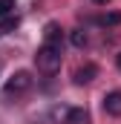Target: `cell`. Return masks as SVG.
I'll return each mask as SVG.
<instances>
[{"mask_svg":"<svg viewBox=\"0 0 121 124\" xmlns=\"http://www.w3.org/2000/svg\"><path fill=\"white\" fill-rule=\"evenodd\" d=\"M35 63L43 75H55L63 63V46H55V43H43L38 52H35Z\"/></svg>","mask_w":121,"mask_h":124,"instance_id":"cell-1","label":"cell"},{"mask_svg":"<svg viewBox=\"0 0 121 124\" xmlns=\"http://www.w3.org/2000/svg\"><path fill=\"white\" fill-rule=\"evenodd\" d=\"M32 72H26V69H17L12 78H9V84H6V95H20V93H26L32 87Z\"/></svg>","mask_w":121,"mask_h":124,"instance_id":"cell-2","label":"cell"},{"mask_svg":"<svg viewBox=\"0 0 121 124\" xmlns=\"http://www.w3.org/2000/svg\"><path fill=\"white\" fill-rule=\"evenodd\" d=\"M55 118H63L60 124H90V113L84 107H69V110H55Z\"/></svg>","mask_w":121,"mask_h":124,"instance_id":"cell-3","label":"cell"},{"mask_svg":"<svg viewBox=\"0 0 121 124\" xmlns=\"http://www.w3.org/2000/svg\"><path fill=\"white\" fill-rule=\"evenodd\" d=\"M43 43H55V46H63V29H60V23L49 20V23L43 26Z\"/></svg>","mask_w":121,"mask_h":124,"instance_id":"cell-4","label":"cell"},{"mask_svg":"<svg viewBox=\"0 0 121 124\" xmlns=\"http://www.w3.org/2000/svg\"><path fill=\"white\" fill-rule=\"evenodd\" d=\"M95 78H98V66H95V63H84V66H78V69H75V84H78V87L92 84Z\"/></svg>","mask_w":121,"mask_h":124,"instance_id":"cell-5","label":"cell"},{"mask_svg":"<svg viewBox=\"0 0 121 124\" xmlns=\"http://www.w3.org/2000/svg\"><path fill=\"white\" fill-rule=\"evenodd\" d=\"M104 113L107 116H121V90H113V93L104 95Z\"/></svg>","mask_w":121,"mask_h":124,"instance_id":"cell-6","label":"cell"},{"mask_svg":"<svg viewBox=\"0 0 121 124\" xmlns=\"http://www.w3.org/2000/svg\"><path fill=\"white\" fill-rule=\"evenodd\" d=\"M69 40H72V46H87V32L84 29H72V35H69Z\"/></svg>","mask_w":121,"mask_h":124,"instance_id":"cell-7","label":"cell"},{"mask_svg":"<svg viewBox=\"0 0 121 124\" xmlns=\"http://www.w3.org/2000/svg\"><path fill=\"white\" fill-rule=\"evenodd\" d=\"M15 9H17V0H0V17L15 15Z\"/></svg>","mask_w":121,"mask_h":124,"instance_id":"cell-8","label":"cell"},{"mask_svg":"<svg viewBox=\"0 0 121 124\" xmlns=\"http://www.w3.org/2000/svg\"><path fill=\"white\" fill-rule=\"evenodd\" d=\"M17 23H20V17H17V15H9V17H3V26H6V32L17 29Z\"/></svg>","mask_w":121,"mask_h":124,"instance_id":"cell-9","label":"cell"},{"mask_svg":"<svg viewBox=\"0 0 121 124\" xmlns=\"http://www.w3.org/2000/svg\"><path fill=\"white\" fill-rule=\"evenodd\" d=\"M104 23H107V26H118L121 23V12H110V15L104 17Z\"/></svg>","mask_w":121,"mask_h":124,"instance_id":"cell-10","label":"cell"},{"mask_svg":"<svg viewBox=\"0 0 121 124\" xmlns=\"http://www.w3.org/2000/svg\"><path fill=\"white\" fill-rule=\"evenodd\" d=\"M115 66H118V69H121V52H118V55H115Z\"/></svg>","mask_w":121,"mask_h":124,"instance_id":"cell-11","label":"cell"},{"mask_svg":"<svg viewBox=\"0 0 121 124\" xmlns=\"http://www.w3.org/2000/svg\"><path fill=\"white\" fill-rule=\"evenodd\" d=\"M92 3H98V6H107V3H110V0H92Z\"/></svg>","mask_w":121,"mask_h":124,"instance_id":"cell-12","label":"cell"},{"mask_svg":"<svg viewBox=\"0 0 121 124\" xmlns=\"http://www.w3.org/2000/svg\"><path fill=\"white\" fill-rule=\"evenodd\" d=\"M3 35H6V26H3V23H0V38H3Z\"/></svg>","mask_w":121,"mask_h":124,"instance_id":"cell-13","label":"cell"}]
</instances>
